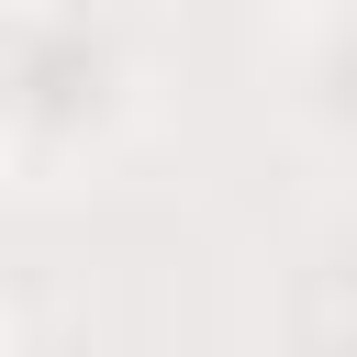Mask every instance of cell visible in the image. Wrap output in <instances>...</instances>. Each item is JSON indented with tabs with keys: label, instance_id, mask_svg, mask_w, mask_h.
<instances>
[{
	"label": "cell",
	"instance_id": "obj_1",
	"mask_svg": "<svg viewBox=\"0 0 357 357\" xmlns=\"http://www.w3.org/2000/svg\"><path fill=\"white\" fill-rule=\"evenodd\" d=\"M11 335H22V324H11V312H0V346H11Z\"/></svg>",
	"mask_w": 357,
	"mask_h": 357
}]
</instances>
